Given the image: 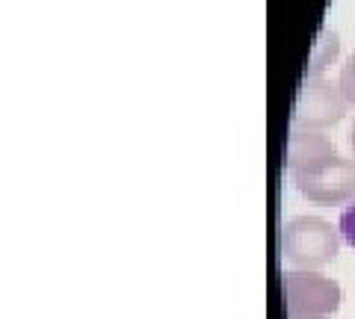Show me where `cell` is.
Wrapping results in <instances>:
<instances>
[{"mask_svg":"<svg viewBox=\"0 0 355 319\" xmlns=\"http://www.w3.org/2000/svg\"><path fill=\"white\" fill-rule=\"evenodd\" d=\"M340 251V230L320 216H296L282 228V255L296 269H320Z\"/></svg>","mask_w":355,"mask_h":319,"instance_id":"1","label":"cell"},{"mask_svg":"<svg viewBox=\"0 0 355 319\" xmlns=\"http://www.w3.org/2000/svg\"><path fill=\"white\" fill-rule=\"evenodd\" d=\"M293 186L299 195L314 204H347L355 198V160H347L340 154H326L314 163H305L299 169H291Z\"/></svg>","mask_w":355,"mask_h":319,"instance_id":"2","label":"cell"},{"mask_svg":"<svg viewBox=\"0 0 355 319\" xmlns=\"http://www.w3.org/2000/svg\"><path fill=\"white\" fill-rule=\"evenodd\" d=\"M284 311L287 319H329L338 313L343 302L340 284L326 278L317 269L284 272Z\"/></svg>","mask_w":355,"mask_h":319,"instance_id":"3","label":"cell"},{"mask_svg":"<svg viewBox=\"0 0 355 319\" xmlns=\"http://www.w3.org/2000/svg\"><path fill=\"white\" fill-rule=\"evenodd\" d=\"M347 98H343L338 83H329L323 77H305L296 89L291 127L296 130H329L340 125L347 116Z\"/></svg>","mask_w":355,"mask_h":319,"instance_id":"4","label":"cell"},{"mask_svg":"<svg viewBox=\"0 0 355 319\" xmlns=\"http://www.w3.org/2000/svg\"><path fill=\"white\" fill-rule=\"evenodd\" d=\"M338 57V36L335 33H326V42L317 45V53L308 62V77H320V71L326 69V62H331Z\"/></svg>","mask_w":355,"mask_h":319,"instance_id":"5","label":"cell"},{"mask_svg":"<svg viewBox=\"0 0 355 319\" xmlns=\"http://www.w3.org/2000/svg\"><path fill=\"white\" fill-rule=\"evenodd\" d=\"M338 86H340V92H343V98L355 107V51L349 53V60H347V65L340 69V80H338Z\"/></svg>","mask_w":355,"mask_h":319,"instance_id":"6","label":"cell"},{"mask_svg":"<svg viewBox=\"0 0 355 319\" xmlns=\"http://www.w3.org/2000/svg\"><path fill=\"white\" fill-rule=\"evenodd\" d=\"M338 230L343 237V243L355 248V201L340 213V222H338Z\"/></svg>","mask_w":355,"mask_h":319,"instance_id":"7","label":"cell"},{"mask_svg":"<svg viewBox=\"0 0 355 319\" xmlns=\"http://www.w3.org/2000/svg\"><path fill=\"white\" fill-rule=\"evenodd\" d=\"M349 145H352V154H355V122H352V130H349Z\"/></svg>","mask_w":355,"mask_h":319,"instance_id":"8","label":"cell"}]
</instances>
